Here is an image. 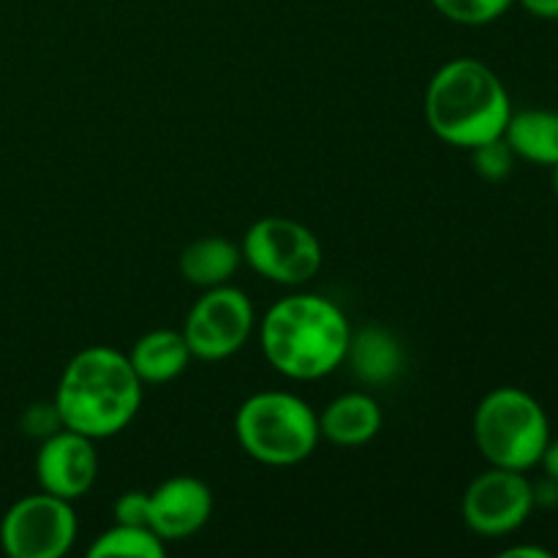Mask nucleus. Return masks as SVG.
Listing matches in <instances>:
<instances>
[{"mask_svg": "<svg viewBox=\"0 0 558 558\" xmlns=\"http://www.w3.org/2000/svg\"><path fill=\"white\" fill-rule=\"evenodd\" d=\"M347 316L319 294H292L272 305L259 327L267 363L287 379L314 381L332 374L347 360Z\"/></svg>", "mask_w": 558, "mask_h": 558, "instance_id": "nucleus-1", "label": "nucleus"}, {"mask_svg": "<svg viewBox=\"0 0 558 558\" xmlns=\"http://www.w3.org/2000/svg\"><path fill=\"white\" fill-rule=\"evenodd\" d=\"M142 381L125 354L109 347L82 349L60 376L58 407L65 428L109 439L131 425L142 403Z\"/></svg>", "mask_w": 558, "mask_h": 558, "instance_id": "nucleus-2", "label": "nucleus"}, {"mask_svg": "<svg viewBox=\"0 0 558 558\" xmlns=\"http://www.w3.org/2000/svg\"><path fill=\"white\" fill-rule=\"evenodd\" d=\"M512 114L510 93L488 65L458 58L441 65L425 93L428 129L447 145L474 150L505 136Z\"/></svg>", "mask_w": 558, "mask_h": 558, "instance_id": "nucleus-3", "label": "nucleus"}, {"mask_svg": "<svg viewBox=\"0 0 558 558\" xmlns=\"http://www.w3.org/2000/svg\"><path fill=\"white\" fill-rule=\"evenodd\" d=\"M240 447L267 466H294L319 445V417L292 392H256L234 417Z\"/></svg>", "mask_w": 558, "mask_h": 558, "instance_id": "nucleus-4", "label": "nucleus"}, {"mask_svg": "<svg viewBox=\"0 0 558 558\" xmlns=\"http://www.w3.org/2000/svg\"><path fill=\"white\" fill-rule=\"evenodd\" d=\"M474 441L490 466L529 472L550 441L548 414L526 390L499 387L474 412Z\"/></svg>", "mask_w": 558, "mask_h": 558, "instance_id": "nucleus-5", "label": "nucleus"}, {"mask_svg": "<svg viewBox=\"0 0 558 558\" xmlns=\"http://www.w3.org/2000/svg\"><path fill=\"white\" fill-rule=\"evenodd\" d=\"M243 259L262 278L283 287H300L322 270V243L305 223L292 218H262L245 232Z\"/></svg>", "mask_w": 558, "mask_h": 558, "instance_id": "nucleus-6", "label": "nucleus"}, {"mask_svg": "<svg viewBox=\"0 0 558 558\" xmlns=\"http://www.w3.org/2000/svg\"><path fill=\"white\" fill-rule=\"evenodd\" d=\"M183 338L196 360L218 363L245 347L254 332V305L234 287H213L189 311Z\"/></svg>", "mask_w": 558, "mask_h": 558, "instance_id": "nucleus-7", "label": "nucleus"}, {"mask_svg": "<svg viewBox=\"0 0 558 558\" xmlns=\"http://www.w3.org/2000/svg\"><path fill=\"white\" fill-rule=\"evenodd\" d=\"M74 539V507L47 490L16 501L0 526L3 550L14 558H60L69 554Z\"/></svg>", "mask_w": 558, "mask_h": 558, "instance_id": "nucleus-8", "label": "nucleus"}, {"mask_svg": "<svg viewBox=\"0 0 558 558\" xmlns=\"http://www.w3.org/2000/svg\"><path fill=\"white\" fill-rule=\"evenodd\" d=\"M534 485L523 472L494 466L480 474L463 494V521L483 537H505L529 521Z\"/></svg>", "mask_w": 558, "mask_h": 558, "instance_id": "nucleus-9", "label": "nucleus"}, {"mask_svg": "<svg viewBox=\"0 0 558 558\" xmlns=\"http://www.w3.org/2000/svg\"><path fill=\"white\" fill-rule=\"evenodd\" d=\"M36 477L47 494L65 501L82 499L98 477V452L90 436L63 428L44 439L36 458Z\"/></svg>", "mask_w": 558, "mask_h": 558, "instance_id": "nucleus-10", "label": "nucleus"}, {"mask_svg": "<svg viewBox=\"0 0 558 558\" xmlns=\"http://www.w3.org/2000/svg\"><path fill=\"white\" fill-rule=\"evenodd\" d=\"M210 515L213 494L196 477H172L150 494V529L163 543L194 537Z\"/></svg>", "mask_w": 558, "mask_h": 558, "instance_id": "nucleus-11", "label": "nucleus"}, {"mask_svg": "<svg viewBox=\"0 0 558 558\" xmlns=\"http://www.w3.org/2000/svg\"><path fill=\"white\" fill-rule=\"evenodd\" d=\"M352 365V374L363 385L381 387L390 385L403 365V347L387 327L368 325L363 330L352 332L347 349V360Z\"/></svg>", "mask_w": 558, "mask_h": 558, "instance_id": "nucleus-12", "label": "nucleus"}, {"mask_svg": "<svg viewBox=\"0 0 558 558\" xmlns=\"http://www.w3.org/2000/svg\"><path fill=\"white\" fill-rule=\"evenodd\" d=\"M381 430V409L365 392H347L327 403L319 417V434L338 447L368 445Z\"/></svg>", "mask_w": 558, "mask_h": 558, "instance_id": "nucleus-13", "label": "nucleus"}, {"mask_svg": "<svg viewBox=\"0 0 558 558\" xmlns=\"http://www.w3.org/2000/svg\"><path fill=\"white\" fill-rule=\"evenodd\" d=\"M191 349L183 332L178 330H153L142 336L131 349L129 360L134 365L142 385H163L172 381L189 368Z\"/></svg>", "mask_w": 558, "mask_h": 558, "instance_id": "nucleus-14", "label": "nucleus"}, {"mask_svg": "<svg viewBox=\"0 0 558 558\" xmlns=\"http://www.w3.org/2000/svg\"><path fill=\"white\" fill-rule=\"evenodd\" d=\"M505 142L515 158L556 167L558 163V112L550 109H521L507 120Z\"/></svg>", "mask_w": 558, "mask_h": 558, "instance_id": "nucleus-15", "label": "nucleus"}, {"mask_svg": "<svg viewBox=\"0 0 558 558\" xmlns=\"http://www.w3.org/2000/svg\"><path fill=\"white\" fill-rule=\"evenodd\" d=\"M240 259H243V251L232 240L210 234V238L194 240L180 254V272L194 287H223L240 267Z\"/></svg>", "mask_w": 558, "mask_h": 558, "instance_id": "nucleus-16", "label": "nucleus"}, {"mask_svg": "<svg viewBox=\"0 0 558 558\" xmlns=\"http://www.w3.org/2000/svg\"><path fill=\"white\" fill-rule=\"evenodd\" d=\"M163 554H167V543H163L153 529L123 526V523H114L112 529L98 534V537L93 539L90 550H87L90 558H161Z\"/></svg>", "mask_w": 558, "mask_h": 558, "instance_id": "nucleus-17", "label": "nucleus"}, {"mask_svg": "<svg viewBox=\"0 0 558 558\" xmlns=\"http://www.w3.org/2000/svg\"><path fill=\"white\" fill-rule=\"evenodd\" d=\"M430 3L458 25H488L499 20L515 0H430Z\"/></svg>", "mask_w": 558, "mask_h": 558, "instance_id": "nucleus-18", "label": "nucleus"}, {"mask_svg": "<svg viewBox=\"0 0 558 558\" xmlns=\"http://www.w3.org/2000/svg\"><path fill=\"white\" fill-rule=\"evenodd\" d=\"M472 161H474V169H477L485 180L499 183V180H505L507 174L512 172L515 153H512V147L507 145L505 136H499V140H490L485 142V145L474 147Z\"/></svg>", "mask_w": 558, "mask_h": 558, "instance_id": "nucleus-19", "label": "nucleus"}, {"mask_svg": "<svg viewBox=\"0 0 558 558\" xmlns=\"http://www.w3.org/2000/svg\"><path fill=\"white\" fill-rule=\"evenodd\" d=\"M114 523L150 529V494L129 490V494L118 496V501H114Z\"/></svg>", "mask_w": 558, "mask_h": 558, "instance_id": "nucleus-20", "label": "nucleus"}, {"mask_svg": "<svg viewBox=\"0 0 558 558\" xmlns=\"http://www.w3.org/2000/svg\"><path fill=\"white\" fill-rule=\"evenodd\" d=\"M22 428L33 439H49L52 434L63 430L65 425L54 403H33L25 412V417H22Z\"/></svg>", "mask_w": 558, "mask_h": 558, "instance_id": "nucleus-21", "label": "nucleus"}, {"mask_svg": "<svg viewBox=\"0 0 558 558\" xmlns=\"http://www.w3.org/2000/svg\"><path fill=\"white\" fill-rule=\"evenodd\" d=\"M521 5L539 20H558V0H521Z\"/></svg>", "mask_w": 558, "mask_h": 558, "instance_id": "nucleus-22", "label": "nucleus"}, {"mask_svg": "<svg viewBox=\"0 0 558 558\" xmlns=\"http://www.w3.org/2000/svg\"><path fill=\"white\" fill-rule=\"evenodd\" d=\"M539 463H543V469H545V477L556 480V483H558V439L548 441V447H545Z\"/></svg>", "mask_w": 558, "mask_h": 558, "instance_id": "nucleus-23", "label": "nucleus"}, {"mask_svg": "<svg viewBox=\"0 0 558 558\" xmlns=\"http://www.w3.org/2000/svg\"><path fill=\"white\" fill-rule=\"evenodd\" d=\"M505 558H550L548 550L543 548H526V545H518V548H510L501 554Z\"/></svg>", "mask_w": 558, "mask_h": 558, "instance_id": "nucleus-24", "label": "nucleus"}, {"mask_svg": "<svg viewBox=\"0 0 558 558\" xmlns=\"http://www.w3.org/2000/svg\"><path fill=\"white\" fill-rule=\"evenodd\" d=\"M554 191H556V196H558V163L554 167Z\"/></svg>", "mask_w": 558, "mask_h": 558, "instance_id": "nucleus-25", "label": "nucleus"}]
</instances>
